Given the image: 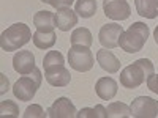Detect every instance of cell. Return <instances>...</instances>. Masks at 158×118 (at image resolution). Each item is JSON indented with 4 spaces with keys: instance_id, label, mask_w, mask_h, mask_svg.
<instances>
[{
    "instance_id": "obj_5",
    "label": "cell",
    "mask_w": 158,
    "mask_h": 118,
    "mask_svg": "<svg viewBox=\"0 0 158 118\" xmlns=\"http://www.w3.org/2000/svg\"><path fill=\"white\" fill-rule=\"evenodd\" d=\"M68 61L74 71L87 73L94 68V54L87 46H71L68 50Z\"/></svg>"
},
{
    "instance_id": "obj_1",
    "label": "cell",
    "mask_w": 158,
    "mask_h": 118,
    "mask_svg": "<svg viewBox=\"0 0 158 118\" xmlns=\"http://www.w3.org/2000/svg\"><path fill=\"white\" fill-rule=\"evenodd\" d=\"M155 68L149 58H139L133 65L125 66L120 73V85L125 88H138L153 74Z\"/></svg>"
},
{
    "instance_id": "obj_20",
    "label": "cell",
    "mask_w": 158,
    "mask_h": 118,
    "mask_svg": "<svg viewBox=\"0 0 158 118\" xmlns=\"http://www.w3.org/2000/svg\"><path fill=\"white\" fill-rule=\"evenodd\" d=\"M108 118H127L130 116V107L123 102H111L106 109Z\"/></svg>"
},
{
    "instance_id": "obj_25",
    "label": "cell",
    "mask_w": 158,
    "mask_h": 118,
    "mask_svg": "<svg viewBox=\"0 0 158 118\" xmlns=\"http://www.w3.org/2000/svg\"><path fill=\"white\" fill-rule=\"evenodd\" d=\"M147 87L150 91L158 95V74H152L149 79H147Z\"/></svg>"
},
{
    "instance_id": "obj_19",
    "label": "cell",
    "mask_w": 158,
    "mask_h": 118,
    "mask_svg": "<svg viewBox=\"0 0 158 118\" xmlns=\"http://www.w3.org/2000/svg\"><path fill=\"white\" fill-rule=\"evenodd\" d=\"M74 11L77 13V16L89 19L97 13V2L95 0H76Z\"/></svg>"
},
{
    "instance_id": "obj_14",
    "label": "cell",
    "mask_w": 158,
    "mask_h": 118,
    "mask_svg": "<svg viewBox=\"0 0 158 118\" xmlns=\"http://www.w3.org/2000/svg\"><path fill=\"white\" fill-rule=\"evenodd\" d=\"M97 60L100 63L101 69L108 71L109 74H114V73H117L118 69H120V60L108 49H100L97 52Z\"/></svg>"
},
{
    "instance_id": "obj_10",
    "label": "cell",
    "mask_w": 158,
    "mask_h": 118,
    "mask_svg": "<svg viewBox=\"0 0 158 118\" xmlns=\"http://www.w3.org/2000/svg\"><path fill=\"white\" fill-rule=\"evenodd\" d=\"M13 68L21 76L30 74L35 69V57L30 50H19L13 57Z\"/></svg>"
},
{
    "instance_id": "obj_2",
    "label": "cell",
    "mask_w": 158,
    "mask_h": 118,
    "mask_svg": "<svg viewBox=\"0 0 158 118\" xmlns=\"http://www.w3.org/2000/svg\"><path fill=\"white\" fill-rule=\"evenodd\" d=\"M149 33L150 30L144 22H135L128 27V30H125L120 35L118 46H120L122 50L128 52V54H136V52L142 50L144 44L147 43Z\"/></svg>"
},
{
    "instance_id": "obj_17",
    "label": "cell",
    "mask_w": 158,
    "mask_h": 118,
    "mask_svg": "<svg viewBox=\"0 0 158 118\" xmlns=\"http://www.w3.org/2000/svg\"><path fill=\"white\" fill-rule=\"evenodd\" d=\"M33 44L38 47V49H51L52 46L56 44V32H40L36 30L33 33Z\"/></svg>"
},
{
    "instance_id": "obj_21",
    "label": "cell",
    "mask_w": 158,
    "mask_h": 118,
    "mask_svg": "<svg viewBox=\"0 0 158 118\" xmlns=\"http://www.w3.org/2000/svg\"><path fill=\"white\" fill-rule=\"evenodd\" d=\"M63 63H65V58H63V55L60 54L59 50H49L48 54L44 55V58H43L44 71L54 68V66H60V65H63Z\"/></svg>"
},
{
    "instance_id": "obj_6",
    "label": "cell",
    "mask_w": 158,
    "mask_h": 118,
    "mask_svg": "<svg viewBox=\"0 0 158 118\" xmlns=\"http://www.w3.org/2000/svg\"><path fill=\"white\" fill-rule=\"evenodd\" d=\"M130 116L135 118H158V101L149 96L136 98L130 106Z\"/></svg>"
},
{
    "instance_id": "obj_26",
    "label": "cell",
    "mask_w": 158,
    "mask_h": 118,
    "mask_svg": "<svg viewBox=\"0 0 158 118\" xmlns=\"http://www.w3.org/2000/svg\"><path fill=\"white\" fill-rule=\"evenodd\" d=\"M74 0H49V5L54 8H65V6H71Z\"/></svg>"
},
{
    "instance_id": "obj_16",
    "label": "cell",
    "mask_w": 158,
    "mask_h": 118,
    "mask_svg": "<svg viewBox=\"0 0 158 118\" xmlns=\"http://www.w3.org/2000/svg\"><path fill=\"white\" fill-rule=\"evenodd\" d=\"M138 14L147 19H155L158 16V0H135Z\"/></svg>"
},
{
    "instance_id": "obj_24",
    "label": "cell",
    "mask_w": 158,
    "mask_h": 118,
    "mask_svg": "<svg viewBox=\"0 0 158 118\" xmlns=\"http://www.w3.org/2000/svg\"><path fill=\"white\" fill-rule=\"evenodd\" d=\"M46 115H48V112L44 113L43 107L38 106V104H32L24 112V118H44Z\"/></svg>"
},
{
    "instance_id": "obj_18",
    "label": "cell",
    "mask_w": 158,
    "mask_h": 118,
    "mask_svg": "<svg viewBox=\"0 0 158 118\" xmlns=\"http://www.w3.org/2000/svg\"><path fill=\"white\" fill-rule=\"evenodd\" d=\"M94 44V38L89 29L85 27H79L71 33V46H87L90 47Z\"/></svg>"
},
{
    "instance_id": "obj_23",
    "label": "cell",
    "mask_w": 158,
    "mask_h": 118,
    "mask_svg": "<svg viewBox=\"0 0 158 118\" xmlns=\"http://www.w3.org/2000/svg\"><path fill=\"white\" fill-rule=\"evenodd\" d=\"M0 115L2 118H8V116H19V107L15 101H2L0 102Z\"/></svg>"
},
{
    "instance_id": "obj_22",
    "label": "cell",
    "mask_w": 158,
    "mask_h": 118,
    "mask_svg": "<svg viewBox=\"0 0 158 118\" xmlns=\"http://www.w3.org/2000/svg\"><path fill=\"white\" fill-rule=\"evenodd\" d=\"M77 118H108V113H106V107H103L101 104L95 106L94 109H81L77 113H76Z\"/></svg>"
},
{
    "instance_id": "obj_11",
    "label": "cell",
    "mask_w": 158,
    "mask_h": 118,
    "mask_svg": "<svg viewBox=\"0 0 158 118\" xmlns=\"http://www.w3.org/2000/svg\"><path fill=\"white\" fill-rule=\"evenodd\" d=\"M46 81L52 87H67L71 81V74L70 71L60 65V66H54L51 69H46Z\"/></svg>"
},
{
    "instance_id": "obj_29",
    "label": "cell",
    "mask_w": 158,
    "mask_h": 118,
    "mask_svg": "<svg viewBox=\"0 0 158 118\" xmlns=\"http://www.w3.org/2000/svg\"><path fill=\"white\" fill-rule=\"evenodd\" d=\"M41 2H43V3H49V0H41Z\"/></svg>"
},
{
    "instance_id": "obj_7",
    "label": "cell",
    "mask_w": 158,
    "mask_h": 118,
    "mask_svg": "<svg viewBox=\"0 0 158 118\" xmlns=\"http://www.w3.org/2000/svg\"><path fill=\"white\" fill-rule=\"evenodd\" d=\"M103 11L112 21H125L131 14L127 0H103Z\"/></svg>"
},
{
    "instance_id": "obj_27",
    "label": "cell",
    "mask_w": 158,
    "mask_h": 118,
    "mask_svg": "<svg viewBox=\"0 0 158 118\" xmlns=\"http://www.w3.org/2000/svg\"><path fill=\"white\" fill-rule=\"evenodd\" d=\"M0 79H2V88H0V93H6L8 91V79H6V76L5 74H0Z\"/></svg>"
},
{
    "instance_id": "obj_4",
    "label": "cell",
    "mask_w": 158,
    "mask_h": 118,
    "mask_svg": "<svg viewBox=\"0 0 158 118\" xmlns=\"http://www.w3.org/2000/svg\"><path fill=\"white\" fill-rule=\"evenodd\" d=\"M41 79H43L41 71L35 68L30 74H25L18 79L15 87H13V93L19 101H32L36 90L41 85Z\"/></svg>"
},
{
    "instance_id": "obj_3",
    "label": "cell",
    "mask_w": 158,
    "mask_h": 118,
    "mask_svg": "<svg viewBox=\"0 0 158 118\" xmlns=\"http://www.w3.org/2000/svg\"><path fill=\"white\" fill-rule=\"evenodd\" d=\"M32 38H33V35L29 29V25H25L22 22L13 24L11 27L3 30L2 35H0V46H2V49L5 52L18 50L19 47L27 44Z\"/></svg>"
},
{
    "instance_id": "obj_9",
    "label": "cell",
    "mask_w": 158,
    "mask_h": 118,
    "mask_svg": "<svg viewBox=\"0 0 158 118\" xmlns=\"http://www.w3.org/2000/svg\"><path fill=\"white\" fill-rule=\"evenodd\" d=\"M76 107L68 98H59L48 109V116L51 118H73L76 116Z\"/></svg>"
},
{
    "instance_id": "obj_8",
    "label": "cell",
    "mask_w": 158,
    "mask_h": 118,
    "mask_svg": "<svg viewBox=\"0 0 158 118\" xmlns=\"http://www.w3.org/2000/svg\"><path fill=\"white\" fill-rule=\"evenodd\" d=\"M123 33V27L118 24H106L100 29L98 39L104 49H114L118 46L120 35Z\"/></svg>"
},
{
    "instance_id": "obj_28",
    "label": "cell",
    "mask_w": 158,
    "mask_h": 118,
    "mask_svg": "<svg viewBox=\"0 0 158 118\" xmlns=\"http://www.w3.org/2000/svg\"><path fill=\"white\" fill-rule=\"evenodd\" d=\"M153 36H155V43L158 44V25H156V29H155V32H153Z\"/></svg>"
},
{
    "instance_id": "obj_12",
    "label": "cell",
    "mask_w": 158,
    "mask_h": 118,
    "mask_svg": "<svg viewBox=\"0 0 158 118\" xmlns=\"http://www.w3.org/2000/svg\"><path fill=\"white\" fill-rule=\"evenodd\" d=\"M77 24V13L71 10V6L59 8L56 13V25L62 32H68Z\"/></svg>"
},
{
    "instance_id": "obj_15",
    "label": "cell",
    "mask_w": 158,
    "mask_h": 118,
    "mask_svg": "<svg viewBox=\"0 0 158 118\" xmlns=\"http://www.w3.org/2000/svg\"><path fill=\"white\" fill-rule=\"evenodd\" d=\"M33 24L36 30L40 32H54V29L57 27L56 25V13L51 11H38L36 14L33 16Z\"/></svg>"
},
{
    "instance_id": "obj_13",
    "label": "cell",
    "mask_w": 158,
    "mask_h": 118,
    "mask_svg": "<svg viewBox=\"0 0 158 118\" xmlns=\"http://www.w3.org/2000/svg\"><path fill=\"white\" fill-rule=\"evenodd\" d=\"M95 91L100 99L109 101L117 95V82L112 77H100L95 85Z\"/></svg>"
}]
</instances>
